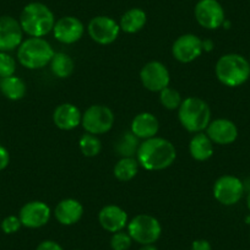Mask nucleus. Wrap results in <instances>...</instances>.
I'll list each match as a JSON object with an SVG mask.
<instances>
[{"label":"nucleus","instance_id":"nucleus-1","mask_svg":"<svg viewBox=\"0 0 250 250\" xmlns=\"http://www.w3.org/2000/svg\"><path fill=\"white\" fill-rule=\"evenodd\" d=\"M177 157V150L169 140L155 138L144 140L139 146L136 160L147 170H163L170 167Z\"/></svg>","mask_w":250,"mask_h":250},{"label":"nucleus","instance_id":"nucleus-2","mask_svg":"<svg viewBox=\"0 0 250 250\" xmlns=\"http://www.w3.org/2000/svg\"><path fill=\"white\" fill-rule=\"evenodd\" d=\"M20 25L23 33L30 37H44L52 32L55 25L54 14L42 3H30L20 15Z\"/></svg>","mask_w":250,"mask_h":250},{"label":"nucleus","instance_id":"nucleus-3","mask_svg":"<svg viewBox=\"0 0 250 250\" xmlns=\"http://www.w3.org/2000/svg\"><path fill=\"white\" fill-rule=\"evenodd\" d=\"M215 73L221 83L228 87H238L250 78V62L243 55L228 53L217 60Z\"/></svg>","mask_w":250,"mask_h":250},{"label":"nucleus","instance_id":"nucleus-4","mask_svg":"<svg viewBox=\"0 0 250 250\" xmlns=\"http://www.w3.org/2000/svg\"><path fill=\"white\" fill-rule=\"evenodd\" d=\"M178 118L185 130L201 133L211 122V108L203 98L187 97L178 108Z\"/></svg>","mask_w":250,"mask_h":250},{"label":"nucleus","instance_id":"nucleus-5","mask_svg":"<svg viewBox=\"0 0 250 250\" xmlns=\"http://www.w3.org/2000/svg\"><path fill=\"white\" fill-rule=\"evenodd\" d=\"M55 52L50 43L43 37H28L18 48V60L30 70H38L47 66Z\"/></svg>","mask_w":250,"mask_h":250},{"label":"nucleus","instance_id":"nucleus-6","mask_svg":"<svg viewBox=\"0 0 250 250\" xmlns=\"http://www.w3.org/2000/svg\"><path fill=\"white\" fill-rule=\"evenodd\" d=\"M128 233L139 244H153L162 233L161 223L155 216L140 213L128 223Z\"/></svg>","mask_w":250,"mask_h":250},{"label":"nucleus","instance_id":"nucleus-7","mask_svg":"<svg viewBox=\"0 0 250 250\" xmlns=\"http://www.w3.org/2000/svg\"><path fill=\"white\" fill-rule=\"evenodd\" d=\"M114 120V113L109 107L103 104H93L88 107L83 114L81 125L86 133L101 135L108 133L113 128Z\"/></svg>","mask_w":250,"mask_h":250},{"label":"nucleus","instance_id":"nucleus-8","mask_svg":"<svg viewBox=\"0 0 250 250\" xmlns=\"http://www.w3.org/2000/svg\"><path fill=\"white\" fill-rule=\"evenodd\" d=\"M245 187L239 178L226 174L218 178L213 184V196L225 206H233L240 201Z\"/></svg>","mask_w":250,"mask_h":250},{"label":"nucleus","instance_id":"nucleus-9","mask_svg":"<svg viewBox=\"0 0 250 250\" xmlns=\"http://www.w3.org/2000/svg\"><path fill=\"white\" fill-rule=\"evenodd\" d=\"M140 80L146 90L151 92H161L163 88L169 86L170 75L163 62L153 60L143 66L140 71Z\"/></svg>","mask_w":250,"mask_h":250},{"label":"nucleus","instance_id":"nucleus-10","mask_svg":"<svg viewBox=\"0 0 250 250\" xmlns=\"http://www.w3.org/2000/svg\"><path fill=\"white\" fill-rule=\"evenodd\" d=\"M87 32L91 40L102 45L110 44L118 38L120 26L109 16H96L88 22Z\"/></svg>","mask_w":250,"mask_h":250},{"label":"nucleus","instance_id":"nucleus-11","mask_svg":"<svg viewBox=\"0 0 250 250\" xmlns=\"http://www.w3.org/2000/svg\"><path fill=\"white\" fill-rule=\"evenodd\" d=\"M195 19L208 30H217L225 22V10L217 0H200L195 6Z\"/></svg>","mask_w":250,"mask_h":250},{"label":"nucleus","instance_id":"nucleus-12","mask_svg":"<svg viewBox=\"0 0 250 250\" xmlns=\"http://www.w3.org/2000/svg\"><path fill=\"white\" fill-rule=\"evenodd\" d=\"M203 52V41L193 33L179 36L172 45L173 57L180 62H194L200 57Z\"/></svg>","mask_w":250,"mask_h":250},{"label":"nucleus","instance_id":"nucleus-13","mask_svg":"<svg viewBox=\"0 0 250 250\" xmlns=\"http://www.w3.org/2000/svg\"><path fill=\"white\" fill-rule=\"evenodd\" d=\"M23 31L20 21L11 16H0V52H11L20 47Z\"/></svg>","mask_w":250,"mask_h":250},{"label":"nucleus","instance_id":"nucleus-14","mask_svg":"<svg viewBox=\"0 0 250 250\" xmlns=\"http://www.w3.org/2000/svg\"><path fill=\"white\" fill-rule=\"evenodd\" d=\"M52 212L50 208L45 203L40 200L30 201L21 208L19 212V218L23 227L41 228L49 222Z\"/></svg>","mask_w":250,"mask_h":250},{"label":"nucleus","instance_id":"nucleus-15","mask_svg":"<svg viewBox=\"0 0 250 250\" xmlns=\"http://www.w3.org/2000/svg\"><path fill=\"white\" fill-rule=\"evenodd\" d=\"M85 33V26L74 16H64L55 21L53 35L58 42L62 44H73L80 41Z\"/></svg>","mask_w":250,"mask_h":250},{"label":"nucleus","instance_id":"nucleus-16","mask_svg":"<svg viewBox=\"0 0 250 250\" xmlns=\"http://www.w3.org/2000/svg\"><path fill=\"white\" fill-rule=\"evenodd\" d=\"M206 134L213 144L229 145L237 140L238 128L232 120L218 118V119L211 120L208 126L206 128Z\"/></svg>","mask_w":250,"mask_h":250},{"label":"nucleus","instance_id":"nucleus-17","mask_svg":"<svg viewBox=\"0 0 250 250\" xmlns=\"http://www.w3.org/2000/svg\"><path fill=\"white\" fill-rule=\"evenodd\" d=\"M98 221L103 229L110 233L124 230L129 223L128 213L117 205H105L104 208H102L98 213Z\"/></svg>","mask_w":250,"mask_h":250},{"label":"nucleus","instance_id":"nucleus-18","mask_svg":"<svg viewBox=\"0 0 250 250\" xmlns=\"http://www.w3.org/2000/svg\"><path fill=\"white\" fill-rule=\"evenodd\" d=\"M83 120L80 109L73 103H62L53 112V122L62 130H73L78 128Z\"/></svg>","mask_w":250,"mask_h":250},{"label":"nucleus","instance_id":"nucleus-19","mask_svg":"<svg viewBox=\"0 0 250 250\" xmlns=\"http://www.w3.org/2000/svg\"><path fill=\"white\" fill-rule=\"evenodd\" d=\"M83 215V206L76 199H64L59 201L54 208V216L62 226H73L81 220Z\"/></svg>","mask_w":250,"mask_h":250},{"label":"nucleus","instance_id":"nucleus-20","mask_svg":"<svg viewBox=\"0 0 250 250\" xmlns=\"http://www.w3.org/2000/svg\"><path fill=\"white\" fill-rule=\"evenodd\" d=\"M160 129L158 119L148 112L139 113L131 122L130 131L139 138L140 140H147V139L155 138Z\"/></svg>","mask_w":250,"mask_h":250},{"label":"nucleus","instance_id":"nucleus-21","mask_svg":"<svg viewBox=\"0 0 250 250\" xmlns=\"http://www.w3.org/2000/svg\"><path fill=\"white\" fill-rule=\"evenodd\" d=\"M213 143L208 134L205 133H196L195 135L191 138L190 143H189V152L190 156L196 161H208L213 156Z\"/></svg>","mask_w":250,"mask_h":250},{"label":"nucleus","instance_id":"nucleus-22","mask_svg":"<svg viewBox=\"0 0 250 250\" xmlns=\"http://www.w3.org/2000/svg\"><path fill=\"white\" fill-rule=\"evenodd\" d=\"M147 21L146 13L140 8L128 10L120 19V31L125 33H136L143 30Z\"/></svg>","mask_w":250,"mask_h":250},{"label":"nucleus","instance_id":"nucleus-23","mask_svg":"<svg viewBox=\"0 0 250 250\" xmlns=\"http://www.w3.org/2000/svg\"><path fill=\"white\" fill-rule=\"evenodd\" d=\"M26 83L22 79L13 75L9 78H4L0 80V92L3 93L4 97L10 101H20L25 97Z\"/></svg>","mask_w":250,"mask_h":250},{"label":"nucleus","instance_id":"nucleus-24","mask_svg":"<svg viewBox=\"0 0 250 250\" xmlns=\"http://www.w3.org/2000/svg\"><path fill=\"white\" fill-rule=\"evenodd\" d=\"M49 65L54 76L59 79H66L71 76L74 69H75V62H74L73 58L62 52L55 53L54 57L50 60Z\"/></svg>","mask_w":250,"mask_h":250},{"label":"nucleus","instance_id":"nucleus-25","mask_svg":"<svg viewBox=\"0 0 250 250\" xmlns=\"http://www.w3.org/2000/svg\"><path fill=\"white\" fill-rule=\"evenodd\" d=\"M140 139L136 138L131 131L122 134L114 144V150L120 157H135L140 146Z\"/></svg>","mask_w":250,"mask_h":250},{"label":"nucleus","instance_id":"nucleus-26","mask_svg":"<svg viewBox=\"0 0 250 250\" xmlns=\"http://www.w3.org/2000/svg\"><path fill=\"white\" fill-rule=\"evenodd\" d=\"M140 165L135 157H122L114 166V177L120 182H129L136 177Z\"/></svg>","mask_w":250,"mask_h":250},{"label":"nucleus","instance_id":"nucleus-27","mask_svg":"<svg viewBox=\"0 0 250 250\" xmlns=\"http://www.w3.org/2000/svg\"><path fill=\"white\" fill-rule=\"evenodd\" d=\"M79 147L85 157H96L102 150V144L97 135L85 133L79 140Z\"/></svg>","mask_w":250,"mask_h":250},{"label":"nucleus","instance_id":"nucleus-28","mask_svg":"<svg viewBox=\"0 0 250 250\" xmlns=\"http://www.w3.org/2000/svg\"><path fill=\"white\" fill-rule=\"evenodd\" d=\"M160 102L165 108L169 110L178 109L183 102V98L180 93L174 88H170L169 86L163 88L160 92Z\"/></svg>","mask_w":250,"mask_h":250},{"label":"nucleus","instance_id":"nucleus-29","mask_svg":"<svg viewBox=\"0 0 250 250\" xmlns=\"http://www.w3.org/2000/svg\"><path fill=\"white\" fill-rule=\"evenodd\" d=\"M16 60L8 52H0V79L15 75Z\"/></svg>","mask_w":250,"mask_h":250},{"label":"nucleus","instance_id":"nucleus-30","mask_svg":"<svg viewBox=\"0 0 250 250\" xmlns=\"http://www.w3.org/2000/svg\"><path fill=\"white\" fill-rule=\"evenodd\" d=\"M131 243H133V238L128 232H124V230L113 233L110 238V247L113 250H128L131 247Z\"/></svg>","mask_w":250,"mask_h":250},{"label":"nucleus","instance_id":"nucleus-31","mask_svg":"<svg viewBox=\"0 0 250 250\" xmlns=\"http://www.w3.org/2000/svg\"><path fill=\"white\" fill-rule=\"evenodd\" d=\"M21 227H22V223H21L19 216H8L1 222V229L5 234H14L18 230H20Z\"/></svg>","mask_w":250,"mask_h":250},{"label":"nucleus","instance_id":"nucleus-32","mask_svg":"<svg viewBox=\"0 0 250 250\" xmlns=\"http://www.w3.org/2000/svg\"><path fill=\"white\" fill-rule=\"evenodd\" d=\"M9 163H10V153L3 145H0V172L5 169Z\"/></svg>","mask_w":250,"mask_h":250},{"label":"nucleus","instance_id":"nucleus-33","mask_svg":"<svg viewBox=\"0 0 250 250\" xmlns=\"http://www.w3.org/2000/svg\"><path fill=\"white\" fill-rule=\"evenodd\" d=\"M36 250H64L62 245L58 244L54 240H44V242L40 243Z\"/></svg>","mask_w":250,"mask_h":250},{"label":"nucleus","instance_id":"nucleus-34","mask_svg":"<svg viewBox=\"0 0 250 250\" xmlns=\"http://www.w3.org/2000/svg\"><path fill=\"white\" fill-rule=\"evenodd\" d=\"M191 250H212L210 242L205 239H199L193 242L191 244Z\"/></svg>","mask_w":250,"mask_h":250},{"label":"nucleus","instance_id":"nucleus-35","mask_svg":"<svg viewBox=\"0 0 250 250\" xmlns=\"http://www.w3.org/2000/svg\"><path fill=\"white\" fill-rule=\"evenodd\" d=\"M203 45H204V50H206V52H210V50L213 48V43L211 42L210 40L203 41Z\"/></svg>","mask_w":250,"mask_h":250},{"label":"nucleus","instance_id":"nucleus-36","mask_svg":"<svg viewBox=\"0 0 250 250\" xmlns=\"http://www.w3.org/2000/svg\"><path fill=\"white\" fill-rule=\"evenodd\" d=\"M140 250H157V248H156L153 244H146V245H143V248H141Z\"/></svg>","mask_w":250,"mask_h":250},{"label":"nucleus","instance_id":"nucleus-37","mask_svg":"<svg viewBox=\"0 0 250 250\" xmlns=\"http://www.w3.org/2000/svg\"><path fill=\"white\" fill-rule=\"evenodd\" d=\"M247 206H248V210L250 211V191L247 196Z\"/></svg>","mask_w":250,"mask_h":250},{"label":"nucleus","instance_id":"nucleus-38","mask_svg":"<svg viewBox=\"0 0 250 250\" xmlns=\"http://www.w3.org/2000/svg\"></svg>","mask_w":250,"mask_h":250}]
</instances>
